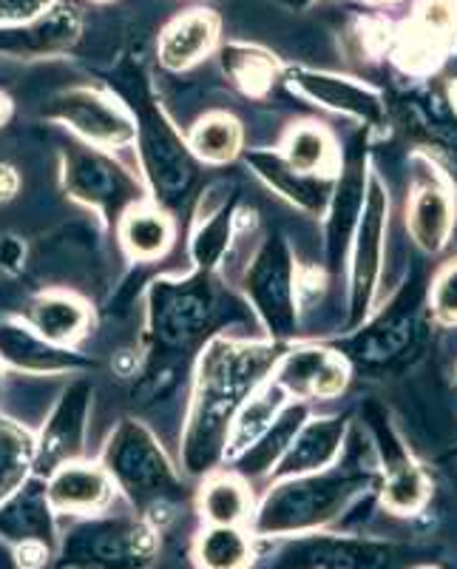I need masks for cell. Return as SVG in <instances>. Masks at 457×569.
I'll list each match as a JSON object with an SVG mask.
<instances>
[{
  "label": "cell",
  "mask_w": 457,
  "mask_h": 569,
  "mask_svg": "<svg viewBox=\"0 0 457 569\" xmlns=\"http://www.w3.org/2000/svg\"><path fill=\"white\" fill-rule=\"evenodd\" d=\"M349 419L353 413L342 416H322V419H307L298 427L296 439L291 441L287 453L271 472L273 481L293 479V476H307L333 467L342 459L344 441H347Z\"/></svg>",
  "instance_id": "obj_23"
},
{
  "label": "cell",
  "mask_w": 457,
  "mask_h": 569,
  "mask_svg": "<svg viewBox=\"0 0 457 569\" xmlns=\"http://www.w3.org/2000/svg\"><path fill=\"white\" fill-rule=\"evenodd\" d=\"M58 0H0V27L29 23L54 7Z\"/></svg>",
  "instance_id": "obj_40"
},
{
  "label": "cell",
  "mask_w": 457,
  "mask_h": 569,
  "mask_svg": "<svg viewBox=\"0 0 457 569\" xmlns=\"http://www.w3.org/2000/svg\"><path fill=\"white\" fill-rule=\"evenodd\" d=\"M446 98H449V103H451V109L457 111V78L451 80L449 83V89H446Z\"/></svg>",
  "instance_id": "obj_46"
},
{
  "label": "cell",
  "mask_w": 457,
  "mask_h": 569,
  "mask_svg": "<svg viewBox=\"0 0 457 569\" xmlns=\"http://www.w3.org/2000/svg\"><path fill=\"white\" fill-rule=\"evenodd\" d=\"M309 419V405L307 401H287L282 408V413L273 419V425L247 447L245 453L236 456V472L238 479L253 481L264 479L276 470V465L282 461V456L287 453L291 441L296 439L298 427Z\"/></svg>",
  "instance_id": "obj_28"
},
{
  "label": "cell",
  "mask_w": 457,
  "mask_h": 569,
  "mask_svg": "<svg viewBox=\"0 0 457 569\" xmlns=\"http://www.w3.org/2000/svg\"><path fill=\"white\" fill-rule=\"evenodd\" d=\"M83 32V12L74 0H58L49 12L29 23L0 27V54L9 58H52L69 52Z\"/></svg>",
  "instance_id": "obj_21"
},
{
  "label": "cell",
  "mask_w": 457,
  "mask_h": 569,
  "mask_svg": "<svg viewBox=\"0 0 457 569\" xmlns=\"http://www.w3.org/2000/svg\"><path fill=\"white\" fill-rule=\"evenodd\" d=\"M220 38V18L205 9H191L162 29L156 58L167 71H185L205 60Z\"/></svg>",
  "instance_id": "obj_27"
},
{
  "label": "cell",
  "mask_w": 457,
  "mask_h": 569,
  "mask_svg": "<svg viewBox=\"0 0 457 569\" xmlns=\"http://www.w3.org/2000/svg\"><path fill=\"white\" fill-rule=\"evenodd\" d=\"M63 182L74 200L98 208L111 222H120L125 211L142 206V188L136 177L91 146H69Z\"/></svg>",
  "instance_id": "obj_15"
},
{
  "label": "cell",
  "mask_w": 457,
  "mask_h": 569,
  "mask_svg": "<svg viewBox=\"0 0 457 569\" xmlns=\"http://www.w3.org/2000/svg\"><path fill=\"white\" fill-rule=\"evenodd\" d=\"M91 408V382L89 379H74L69 388L60 393L52 416L45 421L40 441H34V476L49 479L58 467L78 461L83 453L85 425H89Z\"/></svg>",
  "instance_id": "obj_20"
},
{
  "label": "cell",
  "mask_w": 457,
  "mask_h": 569,
  "mask_svg": "<svg viewBox=\"0 0 457 569\" xmlns=\"http://www.w3.org/2000/svg\"><path fill=\"white\" fill-rule=\"evenodd\" d=\"M20 188L18 171L9 162H0V202H9Z\"/></svg>",
  "instance_id": "obj_43"
},
{
  "label": "cell",
  "mask_w": 457,
  "mask_h": 569,
  "mask_svg": "<svg viewBox=\"0 0 457 569\" xmlns=\"http://www.w3.org/2000/svg\"><path fill=\"white\" fill-rule=\"evenodd\" d=\"M276 541L262 569H398L400 561L393 541L349 532L316 530Z\"/></svg>",
  "instance_id": "obj_12"
},
{
  "label": "cell",
  "mask_w": 457,
  "mask_h": 569,
  "mask_svg": "<svg viewBox=\"0 0 457 569\" xmlns=\"http://www.w3.org/2000/svg\"><path fill=\"white\" fill-rule=\"evenodd\" d=\"M278 154L304 174H338L342 151L335 149L329 131L318 123H296L282 142Z\"/></svg>",
  "instance_id": "obj_31"
},
{
  "label": "cell",
  "mask_w": 457,
  "mask_h": 569,
  "mask_svg": "<svg viewBox=\"0 0 457 569\" xmlns=\"http://www.w3.org/2000/svg\"><path fill=\"white\" fill-rule=\"evenodd\" d=\"M160 552V530L136 516L80 518L58 536V569H149Z\"/></svg>",
  "instance_id": "obj_6"
},
{
  "label": "cell",
  "mask_w": 457,
  "mask_h": 569,
  "mask_svg": "<svg viewBox=\"0 0 457 569\" xmlns=\"http://www.w3.org/2000/svg\"><path fill=\"white\" fill-rule=\"evenodd\" d=\"M413 174L406 191V231L426 257H438L449 248L457 226L455 182L424 151H413Z\"/></svg>",
  "instance_id": "obj_14"
},
{
  "label": "cell",
  "mask_w": 457,
  "mask_h": 569,
  "mask_svg": "<svg viewBox=\"0 0 457 569\" xmlns=\"http://www.w3.org/2000/svg\"><path fill=\"white\" fill-rule=\"evenodd\" d=\"M45 117L60 120L74 134L83 137L98 149H123L136 137L134 120L125 114L116 100L105 98L94 89H69L49 103Z\"/></svg>",
  "instance_id": "obj_18"
},
{
  "label": "cell",
  "mask_w": 457,
  "mask_h": 569,
  "mask_svg": "<svg viewBox=\"0 0 457 569\" xmlns=\"http://www.w3.org/2000/svg\"><path fill=\"white\" fill-rule=\"evenodd\" d=\"M364 425L375 441V467H378V498L380 507L393 516L409 518L426 510L431 498V476L420 465L413 447L406 445L400 430L395 427L393 416L378 401H367L364 408Z\"/></svg>",
  "instance_id": "obj_8"
},
{
  "label": "cell",
  "mask_w": 457,
  "mask_h": 569,
  "mask_svg": "<svg viewBox=\"0 0 457 569\" xmlns=\"http://www.w3.org/2000/svg\"><path fill=\"white\" fill-rule=\"evenodd\" d=\"M369 131L360 129L342 154V166L335 174L333 197H329L327 213H324V259H327V271L333 277L347 268L349 242H353L355 226H358L360 208H364V197H367V180H369Z\"/></svg>",
  "instance_id": "obj_16"
},
{
  "label": "cell",
  "mask_w": 457,
  "mask_h": 569,
  "mask_svg": "<svg viewBox=\"0 0 457 569\" xmlns=\"http://www.w3.org/2000/svg\"><path fill=\"white\" fill-rule=\"evenodd\" d=\"M103 470L156 530L174 516L176 505L185 498L180 472L140 421H120L105 445Z\"/></svg>",
  "instance_id": "obj_5"
},
{
  "label": "cell",
  "mask_w": 457,
  "mask_h": 569,
  "mask_svg": "<svg viewBox=\"0 0 457 569\" xmlns=\"http://www.w3.org/2000/svg\"><path fill=\"white\" fill-rule=\"evenodd\" d=\"M291 345L236 342L216 337L202 350L194 410L187 421L182 465L187 476H207L225 459L227 436L238 408L262 388Z\"/></svg>",
  "instance_id": "obj_1"
},
{
  "label": "cell",
  "mask_w": 457,
  "mask_h": 569,
  "mask_svg": "<svg viewBox=\"0 0 457 569\" xmlns=\"http://www.w3.org/2000/svg\"><path fill=\"white\" fill-rule=\"evenodd\" d=\"M253 496L238 476H211L200 490V516L207 525L242 527L251 521Z\"/></svg>",
  "instance_id": "obj_34"
},
{
  "label": "cell",
  "mask_w": 457,
  "mask_h": 569,
  "mask_svg": "<svg viewBox=\"0 0 457 569\" xmlns=\"http://www.w3.org/2000/svg\"><path fill=\"white\" fill-rule=\"evenodd\" d=\"M29 322L45 342L65 345L83 333L89 325V311L69 293H43L29 302Z\"/></svg>",
  "instance_id": "obj_33"
},
{
  "label": "cell",
  "mask_w": 457,
  "mask_h": 569,
  "mask_svg": "<svg viewBox=\"0 0 457 569\" xmlns=\"http://www.w3.org/2000/svg\"><path fill=\"white\" fill-rule=\"evenodd\" d=\"M389 233V191L375 169H369L367 197L360 208L358 226L349 242V293H347V322L344 333L358 328L375 311L380 277H384V257H387Z\"/></svg>",
  "instance_id": "obj_9"
},
{
  "label": "cell",
  "mask_w": 457,
  "mask_h": 569,
  "mask_svg": "<svg viewBox=\"0 0 457 569\" xmlns=\"http://www.w3.org/2000/svg\"><path fill=\"white\" fill-rule=\"evenodd\" d=\"M111 86L120 89V98L131 106L136 117L134 142L140 146L142 171L149 177L156 202L165 208H180L191 194V186L200 171L194 151L187 149V142L160 109L145 80V71L140 69V63H134V58H125L116 66Z\"/></svg>",
  "instance_id": "obj_3"
},
{
  "label": "cell",
  "mask_w": 457,
  "mask_h": 569,
  "mask_svg": "<svg viewBox=\"0 0 457 569\" xmlns=\"http://www.w3.org/2000/svg\"><path fill=\"white\" fill-rule=\"evenodd\" d=\"M389 126L400 129L415 151L438 162L457 182V111L444 91L426 86V80H409L406 89L387 94Z\"/></svg>",
  "instance_id": "obj_11"
},
{
  "label": "cell",
  "mask_w": 457,
  "mask_h": 569,
  "mask_svg": "<svg viewBox=\"0 0 457 569\" xmlns=\"http://www.w3.org/2000/svg\"><path fill=\"white\" fill-rule=\"evenodd\" d=\"M451 60H457V43H455V52H451Z\"/></svg>",
  "instance_id": "obj_49"
},
{
  "label": "cell",
  "mask_w": 457,
  "mask_h": 569,
  "mask_svg": "<svg viewBox=\"0 0 457 569\" xmlns=\"http://www.w3.org/2000/svg\"><path fill=\"white\" fill-rule=\"evenodd\" d=\"M287 401H291L287 393H284L273 379H267V382L238 408L236 419H233L231 425V436H227V459H236L238 453H245L247 447L273 425V419L282 413V408Z\"/></svg>",
  "instance_id": "obj_32"
},
{
  "label": "cell",
  "mask_w": 457,
  "mask_h": 569,
  "mask_svg": "<svg viewBox=\"0 0 457 569\" xmlns=\"http://www.w3.org/2000/svg\"><path fill=\"white\" fill-rule=\"evenodd\" d=\"M222 317L207 271L187 279H156L149 291V337L162 353H187L205 342Z\"/></svg>",
  "instance_id": "obj_7"
},
{
  "label": "cell",
  "mask_w": 457,
  "mask_h": 569,
  "mask_svg": "<svg viewBox=\"0 0 457 569\" xmlns=\"http://www.w3.org/2000/svg\"><path fill=\"white\" fill-rule=\"evenodd\" d=\"M100 3H105V0H100Z\"/></svg>",
  "instance_id": "obj_51"
},
{
  "label": "cell",
  "mask_w": 457,
  "mask_h": 569,
  "mask_svg": "<svg viewBox=\"0 0 457 569\" xmlns=\"http://www.w3.org/2000/svg\"><path fill=\"white\" fill-rule=\"evenodd\" d=\"M457 43V0H415L409 18L395 29V66L406 80H429L451 60Z\"/></svg>",
  "instance_id": "obj_13"
},
{
  "label": "cell",
  "mask_w": 457,
  "mask_h": 569,
  "mask_svg": "<svg viewBox=\"0 0 457 569\" xmlns=\"http://www.w3.org/2000/svg\"><path fill=\"white\" fill-rule=\"evenodd\" d=\"M429 328L426 282L420 273H413L384 308L373 311L358 328L344 333L333 345V350L349 365V370L384 379L413 365Z\"/></svg>",
  "instance_id": "obj_4"
},
{
  "label": "cell",
  "mask_w": 457,
  "mask_h": 569,
  "mask_svg": "<svg viewBox=\"0 0 457 569\" xmlns=\"http://www.w3.org/2000/svg\"><path fill=\"white\" fill-rule=\"evenodd\" d=\"M0 359L27 373H71L91 368L89 359L71 353L63 345L45 342L20 322H0Z\"/></svg>",
  "instance_id": "obj_26"
},
{
  "label": "cell",
  "mask_w": 457,
  "mask_h": 569,
  "mask_svg": "<svg viewBox=\"0 0 457 569\" xmlns=\"http://www.w3.org/2000/svg\"><path fill=\"white\" fill-rule=\"evenodd\" d=\"M34 465V439L14 421L0 419V501L29 479Z\"/></svg>",
  "instance_id": "obj_37"
},
{
  "label": "cell",
  "mask_w": 457,
  "mask_h": 569,
  "mask_svg": "<svg viewBox=\"0 0 457 569\" xmlns=\"http://www.w3.org/2000/svg\"><path fill=\"white\" fill-rule=\"evenodd\" d=\"M284 78L298 98L335 111V114L353 117L355 123H360V129H367L369 134L393 129L389 126L387 91L367 83V80L335 74V71L307 69V66H293Z\"/></svg>",
  "instance_id": "obj_17"
},
{
  "label": "cell",
  "mask_w": 457,
  "mask_h": 569,
  "mask_svg": "<svg viewBox=\"0 0 457 569\" xmlns=\"http://www.w3.org/2000/svg\"><path fill=\"white\" fill-rule=\"evenodd\" d=\"M0 268H7L12 273L23 268V246L18 242V237H3L0 240Z\"/></svg>",
  "instance_id": "obj_42"
},
{
  "label": "cell",
  "mask_w": 457,
  "mask_h": 569,
  "mask_svg": "<svg viewBox=\"0 0 457 569\" xmlns=\"http://www.w3.org/2000/svg\"><path fill=\"white\" fill-rule=\"evenodd\" d=\"M120 240L129 248L131 257L151 262V259H160L171 248L174 228H171V220L165 213L156 211V208L134 206L120 220Z\"/></svg>",
  "instance_id": "obj_35"
},
{
  "label": "cell",
  "mask_w": 457,
  "mask_h": 569,
  "mask_svg": "<svg viewBox=\"0 0 457 569\" xmlns=\"http://www.w3.org/2000/svg\"><path fill=\"white\" fill-rule=\"evenodd\" d=\"M194 563L200 569H253L256 536L245 527L207 525L194 541Z\"/></svg>",
  "instance_id": "obj_30"
},
{
  "label": "cell",
  "mask_w": 457,
  "mask_h": 569,
  "mask_svg": "<svg viewBox=\"0 0 457 569\" xmlns=\"http://www.w3.org/2000/svg\"><path fill=\"white\" fill-rule=\"evenodd\" d=\"M245 162L264 186L276 191L282 200L296 206L309 217H324L335 188V174H304L287 166L278 151H247Z\"/></svg>",
  "instance_id": "obj_24"
},
{
  "label": "cell",
  "mask_w": 457,
  "mask_h": 569,
  "mask_svg": "<svg viewBox=\"0 0 457 569\" xmlns=\"http://www.w3.org/2000/svg\"><path fill=\"white\" fill-rule=\"evenodd\" d=\"M413 569H438V567H429V563H418V567H413Z\"/></svg>",
  "instance_id": "obj_48"
},
{
  "label": "cell",
  "mask_w": 457,
  "mask_h": 569,
  "mask_svg": "<svg viewBox=\"0 0 457 569\" xmlns=\"http://www.w3.org/2000/svg\"><path fill=\"white\" fill-rule=\"evenodd\" d=\"M242 140H245V134H242L236 117L225 114V111H213L191 129L187 149L205 162H231L242 154Z\"/></svg>",
  "instance_id": "obj_36"
},
{
  "label": "cell",
  "mask_w": 457,
  "mask_h": 569,
  "mask_svg": "<svg viewBox=\"0 0 457 569\" xmlns=\"http://www.w3.org/2000/svg\"><path fill=\"white\" fill-rule=\"evenodd\" d=\"M9 111H12V103H9V98H7V94H0V126L7 123Z\"/></svg>",
  "instance_id": "obj_45"
},
{
  "label": "cell",
  "mask_w": 457,
  "mask_h": 569,
  "mask_svg": "<svg viewBox=\"0 0 457 569\" xmlns=\"http://www.w3.org/2000/svg\"><path fill=\"white\" fill-rule=\"evenodd\" d=\"M349 376V365L327 345H291L273 370V382L287 399L327 401L347 390Z\"/></svg>",
  "instance_id": "obj_19"
},
{
  "label": "cell",
  "mask_w": 457,
  "mask_h": 569,
  "mask_svg": "<svg viewBox=\"0 0 457 569\" xmlns=\"http://www.w3.org/2000/svg\"><path fill=\"white\" fill-rule=\"evenodd\" d=\"M426 311L438 328L457 325V257L446 259L426 282Z\"/></svg>",
  "instance_id": "obj_39"
},
{
  "label": "cell",
  "mask_w": 457,
  "mask_h": 569,
  "mask_svg": "<svg viewBox=\"0 0 457 569\" xmlns=\"http://www.w3.org/2000/svg\"><path fill=\"white\" fill-rule=\"evenodd\" d=\"M0 541L9 547L38 541L58 550V512L45 492V479L29 476L0 501Z\"/></svg>",
  "instance_id": "obj_22"
},
{
  "label": "cell",
  "mask_w": 457,
  "mask_h": 569,
  "mask_svg": "<svg viewBox=\"0 0 457 569\" xmlns=\"http://www.w3.org/2000/svg\"><path fill=\"white\" fill-rule=\"evenodd\" d=\"M367 7H393V3H398V0H364Z\"/></svg>",
  "instance_id": "obj_47"
},
{
  "label": "cell",
  "mask_w": 457,
  "mask_h": 569,
  "mask_svg": "<svg viewBox=\"0 0 457 569\" xmlns=\"http://www.w3.org/2000/svg\"><path fill=\"white\" fill-rule=\"evenodd\" d=\"M278 3L287 9H307V7H313V3H318V0H278Z\"/></svg>",
  "instance_id": "obj_44"
},
{
  "label": "cell",
  "mask_w": 457,
  "mask_h": 569,
  "mask_svg": "<svg viewBox=\"0 0 457 569\" xmlns=\"http://www.w3.org/2000/svg\"><path fill=\"white\" fill-rule=\"evenodd\" d=\"M236 194H231V200L222 202L216 211L207 213V220L202 222L200 231L194 233L191 240V257L200 266V271H211L222 257H225L227 246H231L233 237V222H236Z\"/></svg>",
  "instance_id": "obj_38"
},
{
  "label": "cell",
  "mask_w": 457,
  "mask_h": 569,
  "mask_svg": "<svg viewBox=\"0 0 457 569\" xmlns=\"http://www.w3.org/2000/svg\"><path fill=\"white\" fill-rule=\"evenodd\" d=\"M455 453H457V450H455Z\"/></svg>",
  "instance_id": "obj_52"
},
{
  "label": "cell",
  "mask_w": 457,
  "mask_h": 569,
  "mask_svg": "<svg viewBox=\"0 0 457 569\" xmlns=\"http://www.w3.org/2000/svg\"><path fill=\"white\" fill-rule=\"evenodd\" d=\"M455 390H457V368H455Z\"/></svg>",
  "instance_id": "obj_50"
},
{
  "label": "cell",
  "mask_w": 457,
  "mask_h": 569,
  "mask_svg": "<svg viewBox=\"0 0 457 569\" xmlns=\"http://www.w3.org/2000/svg\"><path fill=\"white\" fill-rule=\"evenodd\" d=\"M222 71L247 98H267L273 86L282 78V66L271 52H264L251 43H227L222 46Z\"/></svg>",
  "instance_id": "obj_29"
},
{
  "label": "cell",
  "mask_w": 457,
  "mask_h": 569,
  "mask_svg": "<svg viewBox=\"0 0 457 569\" xmlns=\"http://www.w3.org/2000/svg\"><path fill=\"white\" fill-rule=\"evenodd\" d=\"M378 467L349 461L307 476L273 481L258 507L251 512L256 538H293L327 530L349 507L369 492H378Z\"/></svg>",
  "instance_id": "obj_2"
},
{
  "label": "cell",
  "mask_w": 457,
  "mask_h": 569,
  "mask_svg": "<svg viewBox=\"0 0 457 569\" xmlns=\"http://www.w3.org/2000/svg\"><path fill=\"white\" fill-rule=\"evenodd\" d=\"M12 552H14V563H18V569H43L49 567L54 558V547H45V543H38V541L18 543V547H12Z\"/></svg>",
  "instance_id": "obj_41"
},
{
  "label": "cell",
  "mask_w": 457,
  "mask_h": 569,
  "mask_svg": "<svg viewBox=\"0 0 457 569\" xmlns=\"http://www.w3.org/2000/svg\"><path fill=\"white\" fill-rule=\"evenodd\" d=\"M245 291L271 342L287 345L298 333V266L291 242L273 231L264 237L245 273Z\"/></svg>",
  "instance_id": "obj_10"
},
{
  "label": "cell",
  "mask_w": 457,
  "mask_h": 569,
  "mask_svg": "<svg viewBox=\"0 0 457 569\" xmlns=\"http://www.w3.org/2000/svg\"><path fill=\"white\" fill-rule=\"evenodd\" d=\"M114 490L116 487L109 472L85 461H69L45 479L49 501L54 512H63V516H89V512L105 510Z\"/></svg>",
  "instance_id": "obj_25"
}]
</instances>
